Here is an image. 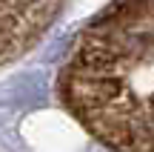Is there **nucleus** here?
<instances>
[{"label": "nucleus", "mask_w": 154, "mask_h": 152, "mask_svg": "<svg viewBox=\"0 0 154 152\" xmlns=\"http://www.w3.org/2000/svg\"><path fill=\"white\" fill-rule=\"evenodd\" d=\"M57 89L103 147L154 152V0H120L88 23Z\"/></svg>", "instance_id": "obj_1"}, {"label": "nucleus", "mask_w": 154, "mask_h": 152, "mask_svg": "<svg viewBox=\"0 0 154 152\" xmlns=\"http://www.w3.org/2000/svg\"><path fill=\"white\" fill-rule=\"evenodd\" d=\"M63 0H0V66L20 60L51 29Z\"/></svg>", "instance_id": "obj_2"}]
</instances>
